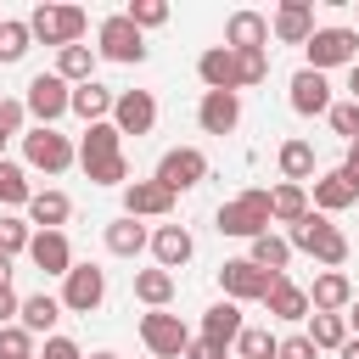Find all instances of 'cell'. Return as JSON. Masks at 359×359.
<instances>
[{"label": "cell", "mask_w": 359, "mask_h": 359, "mask_svg": "<svg viewBox=\"0 0 359 359\" xmlns=\"http://www.w3.org/2000/svg\"><path fill=\"white\" fill-rule=\"evenodd\" d=\"M107 157H123V135H118V123H112V118L84 129V140H79V168H90V163H107Z\"/></svg>", "instance_id": "obj_24"}, {"label": "cell", "mask_w": 359, "mask_h": 359, "mask_svg": "<svg viewBox=\"0 0 359 359\" xmlns=\"http://www.w3.org/2000/svg\"><path fill=\"white\" fill-rule=\"evenodd\" d=\"M112 101H118V90H107V84H95V79H90V84H73V112L84 118V129H90V123H107V118H112Z\"/></svg>", "instance_id": "obj_28"}, {"label": "cell", "mask_w": 359, "mask_h": 359, "mask_svg": "<svg viewBox=\"0 0 359 359\" xmlns=\"http://www.w3.org/2000/svg\"><path fill=\"white\" fill-rule=\"evenodd\" d=\"M95 56H101V62H118V67H140V62H146V34H140L123 11H112V17H101V28H95Z\"/></svg>", "instance_id": "obj_3"}, {"label": "cell", "mask_w": 359, "mask_h": 359, "mask_svg": "<svg viewBox=\"0 0 359 359\" xmlns=\"http://www.w3.org/2000/svg\"><path fill=\"white\" fill-rule=\"evenodd\" d=\"M123 17H129L140 34H146V28H163V22H168V0H129Z\"/></svg>", "instance_id": "obj_42"}, {"label": "cell", "mask_w": 359, "mask_h": 359, "mask_svg": "<svg viewBox=\"0 0 359 359\" xmlns=\"http://www.w3.org/2000/svg\"><path fill=\"white\" fill-rule=\"evenodd\" d=\"M28 258H34L39 275H62V280H67V269H73V241H67V230H34Z\"/></svg>", "instance_id": "obj_17"}, {"label": "cell", "mask_w": 359, "mask_h": 359, "mask_svg": "<svg viewBox=\"0 0 359 359\" xmlns=\"http://www.w3.org/2000/svg\"><path fill=\"white\" fill-rule=\"evenodd\" d=\"M22 107H28L34 129H56V118H62V112H73V84H67V79H56V73H34V79H28Z\"/></svg>", "instance_id": "obj_5"}, {"label": "cell", "mask_w": 359, "mask_h": 359, "mask_svg": "<svg viewBox=\"0 0 359 359\" xmlns=\"http://www.w3.org/2000/svg\"><path fill=\"white\" fill-rule=\"evenodd\" d=\"M337 359H359V337H348V342H342V353H337Z\"/></svg>", "instance_id": "obj_52"}, {"label": "cell", "mask_w": 359, "mask_h": 359, "mask_svg": "<svg viewBox=\"0 0 359 359\" xmlns=\"http://www.w3.org/2000/svg\"><path fill=\"white\" fill-rule=\"evenodd\" d=\"M17 314H22V297L11 286H0V325H17Z\"/></svg>", "instance_id": "obj_48"}, {"label": "cell", "mask_w": 359, "mask_h": 359, "mask_svg": "<svg viewBox=\"0 0 359 359\" xmlns=\"http://www.w3.org/2000/svg\"><path fill=\"white\" fill-rule=\"evenodd\" d=\"M348 331H359V303H353V309H348Z\"/></svg>", "instance_id": "obj_54"}, {"label": "cell", "mask_w": 359, "mask_h": 359, "mask_svg": "<svg viewBox=\"0 0 359 359\" xmlns=\"http://www.w3.org/2000/svg\"><path fill=\"white\" fill-rule=\"evenodd\" d=\"M269 34L280 45H309L314 39V0H280L269 17Z\"/></svg>", "instance_id": "obj_15"}, {"label": "cell", "mask_w": 359, "mask_h": 359, "mask_svg": "<svg viewBox=\"0 0 359 359\" xmlns=\"http://www.w3.org/2000/svg\"><path fill=\"white\" fill-rule=\"evenodd\" d=\"M309 208H314V202H309V185H292V180H280V185L269 191V213H275L280 224H297Z\"/></svg>", "instance_id": "obj_32"}, {"label": "cell", "mask_w": 359, "mask_h": 359, "mask_svg": "<svg viewBox=\"0 0 359 359\" xmlns=\"http://www.w3.org/2000/svg\"><path fill=\"white\" fill-rule=\"evenodd\" d=\"M196 123H202V135H230V129L241 123V95H236V90H202Z\"/></svg>", "instance_id": "obj_16"}, {"label": "cell", "mask_w": 359, "mask_h": 359, "mask_svg": "<svg viewBox=\"0 0 359 359\" xmlns=\"http://www.w3.org/2000/svg\"><path fill=\"white\" fill-rule=\"evenodd\" d=\"M22 163L39 168V174H67L79 163V146L67 135H56V129H28L22 135Z\"/></svg>", "instance_id": "obj_6"}, {"label": "cell", "mask_w": 359, "mask_h": 359, "mask_svg": "<svg viewBox=\"0 0 359 359\" xmlns=\"http://www.w3.org/2000/svg\"><path fill=\"white\" fill-rule=\"evenodd\" d=\"M56 320H62V297H50V292L22 297V314H17L22 331H34V337H56Z\"/></svg>", "instance_id": "obj_27"}, {"label": "cell", "mask_w": 359, "mask_h": 359, "mask_svg": "<svg viewBox=\"0 0 359 359\" xmlns=\"http://www.w3.org/2000/svg\"><path fill=\"white\" fill-rule=\"evenodd\" d=\"M56 79H67V84H90L95 79V45H67V50H56V67H50Z\"/></svg>", "instance_id": "obj_31"}, {"label": "cell", "mask_w": 359, "mask_h": 359, "mask_svg": "<svg viewBox=\"0 0 359 359\" xmlns=\"http://www.w3.org/2000/svg\"><path fill=\"white\" fill-rule=\"evenodd\" d=\"M28 241H34V224H28V219H17V213H0V258L28 252Z\"/></svg>", "instance_id": "obj_38"}, {"label": "cell", "mask_w": 359, "mask_h": 359, "mask_svg": "<svg viewBox=\"0 0 359 359\" xmlns=\"http://www.w3.org/2000/svg\"><path fill=\"white\" fill-rule=\"evenodd\" d=\"M325 118H331V129H337L348 146L359 140V101H331V112H325Z\"/></svg>", "instance_id": "obj_43"}, {"label": "cell", "mask_w": 359, "mask_h": 359, "mask_svg": "<svg viewBox=\"0 0 359 359\" xmlns=\"http://www.w3.org/2000/svg\"><path fill=\"white\" fill-rule=\"evenodd\" d=\"M84 174H90V185H129V163H123V157H107V163H90Z\"/></svg>", "instance_id": "obj_44"}, {"label": "cell", "mask_w": 359, "mask_h": 359, "mask_svg": "<svg viewBox=\"0 0 359 359\" xmlns=\"http://www.w3.org/2000/svg\"><path fill=\"white\" fill-rule=\"evenodd\" d=\"M286 101H292V112H297V118H320V112H331V84H325V73L297 67V73H292V84H286Z\"/></svg>", "instance_id": "obj_12"}, {"label": "cell", "mask_w": 359, "mask_h": 359, "mask_svg": "<svg viewBox=\"0 0 359 359\" xmlns=\"http://www.w3.org/2000/svg\"><path fill=\"white\" fill-rule=\"evenodd\" d=\"M6 140H11V135H6V129H0V157H6Z\"/></svg>", "instance_id": "obj_56"}, {"label": "cell", "mask_w": 359, "mask_h": 359, "mask_svg": "<svg viewBox=\"0 0 359 359\" xmlns=\"http://www.w3.org/2000/svg\"><path fill=\"white\" fill-rule=\"evenodd\" d=\"M135 297H140L146 309H168V303H174V275H168V269H140V275H135Z\"/></svg>", "instance_id": "obj_34"}, {"label": "cell", "mask_w": 359, "mask_h": 359, "mask_svg": "<svg viewBox=\"0 0 359 359\" xmlns=\"http://www.w3.org/2000/svg\"><path fill=\"white\" fill-rule=\"evenodd\" d=\"M280 353V337H269V331H258V325H247L241 337H236V359H275Z\"/></svg>", "instance_id": "obj_40"}, {"label": "cell", "mask_w": 359, "mask_h": 359, "mask_svg": "<svg viewBox=\"0 0 359 359\" xmlns=\"http://www.w3.org/2000/svg\"><path fill=\"white\" fill-rule=\"evenodd\" d=\"M146 247H151V236H146L140 219L118 213V219L107 224V252H112V258H135V252H146Z\"/></svg>", "instance_id": "obj_29"}, {"label": "cell", "mask_w": 359, "mask_h": 359, "mask_svg": "<svg viewBox=\"0 0 359 359\" xmlns=\"http://www.w3.org/2000/svg\"><path fill=\"white\" fill-rule=\"evenodd\" d=\"M275 359H320V348L297 331V337H280V353H275Z\"/></svg>", "instance_id": "obj_46"}, {"label": "cell", "mask_w": 359, "mask_h": 359, "mask_svg": "<svg viewBox=\"0 0 359 359\" xmlns=\"http://www.w3.org/2000/svg\"><path fill=\"white\" fill-rule=\"evenodd\" d=\"M22 123H28V107H22L17 95H0V129H6V135H28Z\"/></svg>", "instance_id": "obj_45"}, {"label": "cell", "mask_w": 359, "mask_h": 359, "mask_svg": "<svg viewBox=\"0 0 359 359\" xmlns=\"http://www.w3.org/2000/svg\"><path fill=\"white\" fill-rule=\"evenodd\" d=\"M224 45L230 50H269V17L264 11H230Z\"/></svg>", "instance_id": "obj_21"}, {"label": "cell", "mask_w": 359, "mask_h": 359, "mask_svg": "<svg viewBox=\"0 0 359 359\" xmlns=\"http://www.w3.org/2000/svg\"><path fill=\"white\" fill-rule=\"evenodd\" d=\"M151 180H163L174 196H180V191H196V185L208 180V151H202V146H174V151H163V163H157Z\"/></svg>", "instance_id": "obj_11"}, {"label": "cell", "mask_w": 359, "mask_h": 359, "mask_svg": "<svg viewBox=\"0 0 359 359\" xmlns=\"http://www.w3.org/2000/svg\"><path fill=\"white\" fill-rule=\"evenodd\" d=\"M342 174H348V180H353V185H359V140H353V146H348V157H342Z\"/></svg>", "instance_id": "obj_50"}, {"label": "cell", "mask_w": 359, "mask_h": 359, "mask_svg": "<svg viewBox=\"0 0 359 359\" xmlns=\"http://www.w3.org/2000/svg\"><path fill=\"white\" fill-rule=\"evenodd\" d=\"M196 79L208 84V90H236V50L230 45H208L202 56H196ZM241 95V90H236Z\"/></svg>", "instance_id": "obj_23"}, {"label": "cell", "mask_w": 359, "mask_h": 359, "mask_svg": "<svg viewBox=\"0 0 359 359\" xmlns=\"http://www.w3.org/2000/svg\"><path fill=\"white\" fill-rule=\"evenodd\" d=\"M28 28H34V39H45V45H56V50H67V45H79V39H84L90 11H84V6H34Z\"/></svg>", "instance_id": "obj_4"}, {"label": "cell", "mask_w": 359, "mask_h": 359, "mask_svg": "<svg viewBox=\"0 0 359 359\" xmlns=\"http://www.w3.org/2000/svg\"><path fill=\"white\" fill-rule=\"evenodd\" d=\"M0 359H39L34 331H22V325H0Z\"/></svg>", "instance_id": "obj_41"}, {"label": "cell", "mask_w": 359, "mask_h": 359, "mask_svg": "<svg viewBox=\"0 0 359 359\" xmlns=\"http://www.w3.org/2000/svg\"><path fill=\"white\" fill-rule=\"evenodd\" d=\"M348 101H359V62L348 67Z\"/></svg>", "instance_id": "obj_51"}, {"label": "cell", "mask_w": 359, "mask_h": 359, "mask_svg": "<svg viewBox=\"0 0 359 359\" xmlns=\"http://www.w3.org/2000/svg\"><path fill=\"white\" fill-rule=\"evenodd\" d=\"M269 79V50H236V90H252Z\"/></svg>", "instance_id": "obj_39"}, {"label": "cell", "mask_w": 359, "mask_h": 359, "mask_svg": "<svg viewBox=\"0 0 359 359\" xmlns=\"http://www.w3.org/2000/svg\"><path fill=\"white\" fill-rule=\"evenodd\" d=\"M219 286H224L230 303H264L269 286H275V275L258 269L252 258H224V264H219Z\"/></svg>", "instance_id": "obj_9"}, {"label": "cell", "mask_w": 359, "mask_h": 359, "mask_svg": "<svg viewBox=\"0 0 359 359\" xmlns=\"http://www.w3.org/2000/svg\"><path fill=\"white\" fill-rule=\"evenodd\" d=\"M123 213L129 219H168L174 213V191L163 180H129L123 185Z\"/></svg>", "instance_id": "obj_14"}, {"label": "cell", "mask_w": 359, "mask_h": 359, "mask_svg": "<svg viewBox=\"0 0 359 359\" xmlns=\"http://www.w3.org/2000/svg\"><path fill=\"white\" fill-rule=\"evenodd\" d=\"M303 50H309V67H314V73L353 67V62H359V28H314V39H309Z\"/></svg>", "instance_id": "obj_8"}, {"label": "cell", "mask_w": 359, "mask_h": 359, "mask_svg": "<svg viewBox=\"0 0 359 359\" xmlns=\"http://www.w3.org/2000/svg\"><path fill=\"white\" fill-rule=\"evenodd\" d=\"M264 309H269L275 320H309V286H297L292 275H275V286H269Z\"/></svg>", "instance_id": "obj_25"}, {"label": "cell", "mask_w": 359, "mask_h": 359, "mask_svg": "<svg viewBox=\"0 0 359 359\" xmlns=\"http://www.w3.org/2000/svg\"><path fill=\"white\" fill-rule=\"evenodd\" d=\"M28 202H34L28 168H22V163H6V157H0V208H28Z\"/></svg>", "instance_id": "obj_36"}, {"label": "cell", "mask_w": 359, "mask_h": 359, "mask_svg": "<svg viewBox=\"0 0 359 359\" xmlns=\"http://www.w3.org/2000/svg\"><path fill=\"white\" fill-rule=\"evenodd\" d=\"M112 123H118V135H151V123H157V95H151V90H118Z\"/></svg>", "instance_id": "obj_13"}, {"label": "cell", "mask_w": 359, "mask_h": 359, "mask_svg": "<svg viewBox=\"0 0 359 359\" xmlns=\"http://www.w3.org/2000/svg\"><path fill=\"white\" fill-rule=\"evenodd\" d=\"M309 309H314V314H342V309H353V280H348L342 269L314 275V286H309Z\"/></svg>", "instance_id": "obj_20"}, {"label": "cell", "mask_w": 359, "mask_h": 359, "mask_svg": "<svg viewBox=\"0 0 359 359\" xmlns=\"http://www.w3.org/2000/svg\"><path fill=\"white\" fill-rule=\"evenodd\" d=\"M269 191H241V196H230V202H219V213H213V224H219V236H241V241H258L264 230H269Z\"/></svg>", "instance_id": "obj_2"}, {"label": "cell", "mask_w": 359, "mask_h": 359, "mask_svg": "<svg viewBox=\"0 0 359 359\" xmlns=\"http://www.w3.org/2000/svg\"><path fill=\"white\" fill-rule=\"evenodd\" d=\"M241 331H247V320H241V309H236L230 297H224V303H213V309L202 314V337H208L213 348H224V353L236 348V337H241Z\"/></svg>", "instance_id": "obj_22"}, {"label": "cell", "mask_w": 359, "mask_h": 359, "mask_svg": "<svg viewBox=\"0 0 359 359\" xmlns=\"http://www.w3.org/2000/svg\"><path fill=\"white\" fill-rule=\"evenodd\" d=\"M140 342H146V353H151V359H185L191 331H185V320H180V314L151 309V314H140Z\"/></svg>", "instance_id": "obj_7"}, {"label": "cell", "mask_w": 359, "mask_h": 359, "mask_svg": "<svg viewBox=\"0 0 359 359\" xmlns=\"http://www.w3.org/2000/svg\"><path fill=\"white\" fill-rule=\"evenodd\" d=\"M39 359H84V348H79L73 337H45V348H39Z\"/></svg>", "instance_id": "obj_47"}, {"label": "cell", "mask_w": 359, "mask_h": 359, "mask_svg": "<svg viewBox=\"0 0 359 359\" xmlns=\"http://www.w3.org/2000/svg\"><path fill=\"white\" fill-rule=\"evenodd\" d=\"M275 163H280V180H292V185H303V180H314V146L309 140H280V151H275Z\"/></svg>", "instance_id": "obj_30"}, {"label": "cell", "mask_w": 359, "mask_h": 359, "mask_svg": "<svg viewBox=\"0 0 359 359\" xmlns=\"http://www.w3.org/2000/svg\"><path fill=\"white\" fill-rule=\"evenodd\" d=\"M191 252H196V241H191V230L185 224H157L151 230V258H157V269H185L191 264Z\"/></svg>", "instance_id": "obj_19"}, {"label": "cell", "mask_w": 359, "mask_h": 359, "mask_svg": "<svg viewBox=\"0 0 359 359\" xmlns=\"http://www.w3.org/2000/svg\"><path fill=\"white\" fill-rule=\"evenodd\" d=\"M107 303V269L101 264H73L62 280V309L67 314H95Z\"/></svg>", "instance_id": "obj_10"}, {"label": "cell", "mask_w": 359, "mask_h": 359, "mask_svg": "<svg viewBox=\"0 0 359 359\" xmlns=\"http://www.w3.org/2000/svg\"><path fill=\"white\" fill-rule=\"evenodd\" d=\"M247 258H252L258 269H269V275H286V264H292V241H286V236H269V230H264V236L252 241V252H247Z\"/></svg>", "instance_id": "obj_33"}, {"label": "cell", "mask_w": 359, "mask_h": 359, "mask_svg": "<svg viewBox=\"0 0 359 359\" xmlns=\"http://www.w3.org/2000/svg\"><path fill=\"white\" fill-rule=\"evenodd\" d=\"M185 359H230L224 348H213L208 337H191V348H185Z\"/></svg>", "instance_id": "obj_49"}, {"label": "cell", "mask_w": 359, "mask_h": 359, "mask_svg": "<svg viewBox=\"0 0 359 359\" xmlns=\"http://www.w3.org/2000/svg\"><path fill=\"white\" fill-rule=\"evenodd\" d=\"M90 359H118V353H112V348H95V353H90Z\"/></svg>", "instance_id": "obj_55"}, {"label": "cell", "mask_w": 359, "mask_h": 359, "mask_svg": "<svg viewBox=\"0 0 359 359\" xmlns=\"http://www.w3.org/2000/svg\"><path fill=\"white\" fill-rule=\"evenodd\" d=\"M309 202H314V213H342V208H353L359 202V185L342 174V168H331V174H314V191H309Z\"/></svg>", "instance_id": "obj_18"}, {"label": "cell", "mask_w": 359, "mask_h": 359, "mask_svg": "<svg viewBox=\"0 0 359 359\" xmlns=\"http://www.w3.org/2000/svg\"><path fill=\"white\" fill-rule=\"evenodd\" d=\"M314 348H331V353H342V342H348V314H309V331H303Z\"/></svg>", "instance_id": "obj_35"}, {"label": "cell", "mask_w": 359, "mask_h": 359, "mask_svg": "<svg viewBox=\"0 0 359 359\" xmlns=\"http://www.w3.org/2000/svg\"><path fill=\"white\" fill-rule=\"evenodd\" d=\"M34 45V28L22 17H0V62H22Z\"/></svg>", "instance_id": "obj_37"}, {"label": "cell", "mask_w": 359, "mask_h": 359, "mask_svg": "<svg viewBox=\"0 0 359 359\" xmlns=\"http://www.w3.org/2000/svg\"><path fill=\"white\" fill-rule=\"evenodd\" d=\"M0 286H11V258H0Z\"/></svg>", "instance_id": "obj_53"}, {"label": "cell", "mask_w": 359, "mask_h": 359, "mask_svg": "<svg viewBox=\"0 0 359 359\" xmlns=\"http://www.w3.org/2000/svg\"><path fill=\"white\" fill-rule=\"evenodd\" d=\"M286 241H292V252H309V258H320L325 269H342V264H348V236H342L325 213H314V208L286 230Z\"/></svg>", "instance_id": "obj_1"}, {"label": "cell", "mask_w": 359, "mask_h": 359, "mask_svg": "<svg viewBox=\"0 0 359 359\" xmlns=\"http://www.w3.org/2000/svg\"><path fill=\"white\" fill-rule=\"evenodd\" d=\"M73 219V196L67 191H34V202H28V224L34 230H62Z\"/></svg>", "instance_id": "obj_26"}]
</instances>
